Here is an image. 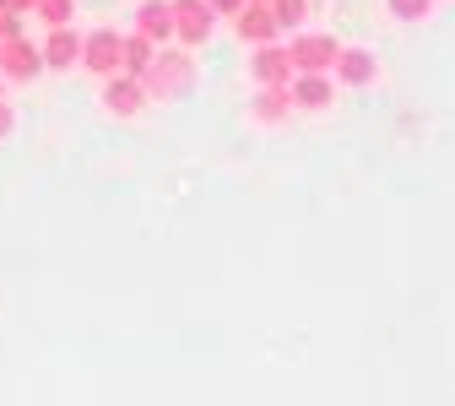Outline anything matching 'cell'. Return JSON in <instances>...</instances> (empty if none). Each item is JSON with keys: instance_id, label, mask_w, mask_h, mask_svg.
Listing matches in <instances>:
<instances>
[{"instance_id": "cell-1", "label": "cell", "mask_w": 455, "mask_h": 406, "mask_svg": "<svg viewBox=\"0 0 455 406\" xmlns=\"http://www.w3.org/2000/svg\"><path fill=\"white\" fill-rule=\"evenodd\" d=\"M190 54L180 49V54H152V66H147V76H141V87H147V98L157 103V98H174V92H185L190 87Z\"/></svg>"}, {"instance_id": "cell-2", "label": "cell", "mask_w": 455, "mask_h": 406, "mask_svg": "<svg viewBox=\"0 0 455 406\" xmlns=\"http://www.w3.org/2000/svg\"><path fill=\"white\" fill-rule=\"evenodd\" d=\"M336 54H341V44L331 38V33H299L293 44H288V60H293V71H331L336 66Z\"/></svg>"}, {"instance_id": "cell-3", "label": "cell", "mask_w": 455, "mask_h": 406, "mask_svg": "<svg viewBox=\"0 0 455 406\" xmlns=\"http://www.w3.org/2000/svg\"><path fill=\"white\" fill-rule=\"evenodd\" d=\"M120 38L125 33H114V28H92L82 38V66L92 76H120Z\"/></svg>"}, {"instance_id": "cell-4", "label": "cell", "mask_w": 455, "mask_h": 406, "mask_svg": "<svg viewBox=\"0 0 455 406\" xmlns=\"http://www.w3.org/2000/svg\"><path fill=\"white\" fill-rule=\"evenodd\" d=\"M38 71H44V54H38V44H33L28 33H17V38L0 44V76H12V82H33Z\"/></svg>"}, {"instance_id": "cell-5", "label": "cell", "mask_w": 455, "mask_h": 406, "mask_svg": "<svg viewBox=\"0 0 455 406\" xmlns=\"http://www.w3.org/2000/svg\"><path fill=\"white\" fill-rule=\"evenodd\" d=\"M168 6H174V38L185 44V49H196V44H206L212 38V6L206 0H168Z\"/></svg>"}, {"instance_id": "cell-6", "label": "cell", "mask_w": 455, "mask_h": 406, "mask_svg": "<svg viewBox=\"0 0 455 406\" xmlns=\"http://www.w3.org/2000/svg\"><path fill=\"white\" fill-rule=\"evenodd\" d=\"M152 98H147V87H141V76H103V108L108 114H120V120H131V114H141Z\"/></svg>"}, {"instance_id": "cell-7", "label": "cell", "mask_w": 455, "mask_h": 406, "mask_svg": "<svg viewBox=\"0 0 455 406\" xmlns=\"http://www.w3.org/2000/svg\"><path fill=\"white\" fill-rule=\"evenodd\" d=\"M38 54H44V71H71V66H82V33L76 28H49Z\"/></svg>"}, {"instance_id": "cell-8", "label": "cell", "mask_w": 455, "mask_h": 406, "mask_svg": "<svg viewBox=\"0 0 455 406\" xmlns=\"http://www.w3.org/2000/svg\"><path fill=\"white\" fill-rule=\"evenodd\" d=\"M250 71H255L260 87H288L293 82V60H288V49H282V44H255Z\"/></svg>"}, {"instance_id": "cell-9", "label": "cell", "mask_w": 455, "mask_h": 406, "mask_svg": "<svg viewBox=\"0 0 455 406\" xmlns=\"http://www.w3.org/2000/svg\"><path fill=\"white\" fill-rule=\"evenodd\" d=\"M234 33L244 38V44H276V17H271V6H260V0H244V12L234 17Z\"/></svg>"}, {"instance_id": "cell-10", "label": "cell", "mask_w": 455, "mask_h": 406, "mask_svg": "<svg viewBox=\"0 0 455 406\" xmlns=\"http://www.w3.org/2000/svg\"><path fill=\"white\" fill-rule=\"evenodd\" d=\"M136 33L163 44V38H174V6L168 0H141V12H136Z\"/></svg>"}, {"instance_id": "cell-11", "label": "cell", "mask_w": 455, "mask_h": 406, "mask_svg": "<svg viewBox=\"0 0 455 406\" xmlns=\"http://www.w3.org/2000/svg\"><path fill=\"white\" fill-rule=\"evenodd\" d=\"M331 71H336L341 82H347V87H369L379 66H374V54H369V49H341V54H336V66H331Z\"/></svg>"}, {"instance_id": "cell-12", "label": "cell", "mask_w": 455, "mask_h": 406, "mask_svg": "<svg viewBox=\"0 0 455 406\" xmlns=\"http://www.w3.org/2000/svg\"><path fill=\"white\" fill-rule=\"evenodd\" d=\"M288 98H293L299 108H331V82H325L320 71H299V76L288 82Z\"/></svg>"}, {"instance_id": "cell-13", "label": "cell", "mask_w": 455, "mask_h": 406, "mask_svg": "<svg viewBox=\"0 0 455 406\" xmlns=\"http://www.w3.org/2000/svg\"><path fill=\"white\" fill-rule=\"evenodd\" d=\"M152 54H157V44H152V38H141V33H125V38H120V71H125V76H147Z\"/></svg>"}, {"instance_id": "cell-14", "label": "cell", "mask_w": 455, "mask_h": 406, "mask_svg": "<svg viewBox=\"0 0 455 406\" xmlns=\"http://www.w3.org/2000/svg\"><path fill=\"white\" fill-rule=\"evenodd\" d=\"M250 108H255V120L276 125V120H288V108H293V98H288V87H260Z\"/></svg>"}, {"instance_id": "cell-15", "label": "cell", "mask_w": 455, "mask_h": 406, "mask_svg": "<svg viewBox=\"0 0 455 406\" xmlns=\"http://www.w3.org/2000/svg\"><path fill=\"white\" fill-rule=\"evenodd\" d=\"M38 17H44L49 28H71V17H76V0H38Z\"/></svg>"}, {"instance_id": "cell-16", "label": "cell", "mask_w": 455, "mask_h": 406, "mask_svg": "<svg viewBox=\"0 0 455 406\" xmlns=\"http://www.w3.org/2000/svg\"><path fill=\"white\" fill-rule=\"evenodd\" d=\"M271 17H276V28H299L309 17V0H271Z\"/></svg>"}, {"instance_id": "cell-17", "label": "cell", "mask_w": 455, "mask_h": 406, "mask_svg": "<svg viewBox=\"0 0 455 406\" xmlns=\"http://www.w3.org/2000/svg\"><path fill=\"white\" fill-rule=\"evenodd\" d=\"M385 6H390V17H395V22H423L434 0H385Z\"/></svg>"}, {"instance_id": "cell-18", "label": "cell", "mask_w": 455, "mask_h": 406, "mask_svg": "<svg viewBox=\"0 0 455 406\" xmlns=\"http://www.w3.org/2000/svg\"><path fill=\"white\" fill-rule=\"evenodd\" d=\"M0 12H6V17H28V12H38V0H0Z\"/></svg>"}, {"instance_id": "cell-19", "label": "cell", "mask_w": 455, "mask_h": 406, "mask_svg": "<svg viewBox=\"0 0 455 406\" xmlns=\"http://www.w3.org/2000/svg\"><path fill=\"white\" fill-rule=\"evenodd\" d=\"M12 125H17V108H12L6 98H0V141H6V136H12Z\"/></svg>"}, {"instance_id": "cell-20", "label": "cell", "mask_w": 455, "mask_h": 406, "mask_svg": "<svg viewBox=\"0 0 455 406\" xmlns=\"http://www.w3.org/2000/svg\"><path fill=\"white\" fill-rule=\"evenodd\" d=\"M206 6H212L217 17H239V12H244V0H206Z\"/></svg>"}, {"instance_id": "cell-21", "label": "cell", "mask_w": 455, "mask_h": 406, "mask_svg": "<svg viewBox=\"0 0 455 406\" xmlns=\"http://www.w3.org/2000/svg\"><path fill=\"white\" fill-rule=\"evenodd\" d=\"M17 33H22V17H6V12H0V44L17 38Z\"/></svg>"}, {"instance_id": "cell-22", "label": "cell", "mask_w": 455, "mask_h": 406, "mask_svg": "<svg viewBox=\"0 0 455 406\" xmlns=\"http://www.w3.org/2000/svg\"><path fill=\"white\" fill-rule=\"evenodd\" d=\"M260 6H271V0H260Z\"/></svg>"}]
</instances>
